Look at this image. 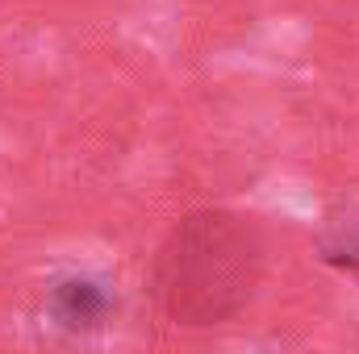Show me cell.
<instances>
[{"label":"cell","instance_id":"7a4b0ae2","mask_svg":"<svg viewBox=\"0 0 359 354\" xmlns=\"http://www.w3.org/2000/svg\"><path fill=\"white\" fill-rule=\"evenodd\" d=\"M55 317L67 330H96L109 317V296L92 279H67L55 288Z\"/></svg>","mask_w":359,"mask_h":354},{"label":"cell","instance_id":"6da1fadb","mask_svg":"<svg viewBox=\"0 0 359 354\" xmlns=\"http://www.w3.org/2000/svg\"><path fill=\"white\" fill-rule=\"evenodd\" d=\"M264 275L259 229L226 208L180 217L155 255V300L176 325H222L247 309Z\"/></svg>","mask_w":359,"mask_h":354},{"label":"cell","instance_id":"3957f363","mask_svg":"<svg viewBox=\"0 0 359 354\" xmlns=\"http://www.w3.org/2000/svg\"><path fill=\"white\" fill-rule=\"evenodd\" d=\"M322 259L330 267H343V271H359V229L355 234H330L322 242Z\"/></svg>","mask_w":359,"mask_h":354}]
</instances>
